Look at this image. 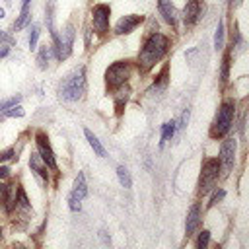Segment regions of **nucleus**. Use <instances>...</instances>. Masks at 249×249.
<instances>
[{"label": "nucleus", "mask_w": 249, "mask_h": 249, "mask_svg": "<svg viewBox=\"0 0 249 249\" xmlns=\"http://www.w3.org/2000/svg\"><path fill=\"white\" fill-rule=\"evenodd\" d=\"M165 51H167V37L161 35V33H152V35L146 39V43H144V47H142V51H140V54H138V64H140V68H142V70L152 68V66L165 54Z\"/></svg>", "instance_id": "obj_1"}, {"label": "nucleus", "mask_w": 249, "mask_h": 249, "mask_svg": "<svg viewBox=\"0 0 249 249\" xmlns=\"http://www.w3.org/2000/svg\"><path fill=\"white\" fill-rule=\"evenodd\" d=\"M86 91V76H84V68L74 70L72 74H68L62 84H60V97L66 101H78L84 97Z\"/></svg>", "instance_id": "obj_2"}, {"label": "nucleus", "mask_w": 249, "mask_h": 249, "mask_svg": "<svg viewBox=\"0 0 249 249\" xmlns=\"http://www.w3.org/2000/svg\"><path fill=\"white\" fill-rule=\"evenodd\" d=\"M233 109H235V107H233V103H231V101L222 103V107L218 109V115H216V119H214L212 130H210V134H212L214 138L224 136V134L230 130L231 121H233Z\"/></svg>", "instance_id": "obj_3"}, {"label": "nucleus", "mask_w": 249, "mask_h": 249, "mask_svg": "<svg viewBox=\"0 0 249 249\" xmlns=\"http://www.w3.org/2000/svg\"><path fill=\"white\" fill-rule=\"evenodd\" d=\"M130 76V64L128 62H115L107 68V84L111 88H117V86H123Z\"/></svg>", "instance_id": "obj_4"}, {"label": "nucleus", "mask_w": 249, "mask_h": 249, "mask_svg": "<svg viewBox=\"0 0 249 249\" xmlns=\"http://www.w3.org/2000/svg\"><path fill=\"white\" fill-rule=\"evenodd\" d=\"M218 167H220L218 160H208L204 163L202 175H200V189H198L200 195H206L216 185V181H218Z\"/></svg>", "instance_id": "obj_5"}, {"label": "nucleus", "mask_w": 249, "mask_h": 249, "mask_svg": "<svg viewBox=\"0 0 249 249\" xmlns=\"http://www.w3.org/2000/svg\"><path fill=\"white\" fill-rule=\"evenodd\" d=\"M233 161H235V140L233 138H228L224 140L222 148H220V165H222V171L224 175H228L233 167Z\"/></svg>", "instance_id": "obj_6"}, {"label": "nucleus", "mask_w": 249, "mask_h": 249, "mask_svg": "<svg viewBox=\"0 0 249 249\" xmlns=\"http://www.w3.org/2000/svg\"><path fill=\"white\" fill-rule=\"evenodd\" d=\"M109 14H111V10H109L107 4L93 6V10H91V23H93V29L97 33H105L109 29Z\"/></svg>", "instance_id": "obj_7"}, {"label": "nucleus", "mask_w": 249, "mask_h": 249, "mask_svg": "<svg viewBox=\"0 0 249 249\" xmlns=\"http://www.w3.org/2000/svg\"><path fill=\"white\" fill-rule=\"evenodd\" d=\"M72 43H74V29H72V25H68L62 31V39L56 43V56L66 58L72 53Z\"/></svg>", "instance_id": "obj_8"}, {"label": "nucleus", "mask_w": 249, "mask_h": 249, "mask_svg": "<svg viewBox=\"0 0 249 249\" xmlns=\"http://www.w3.org/2000/svg\"><path fill=\"white\" fill-rule=\"evenodd\" d=\"M37 148H39V156L43 158V161H45L51 169H56L54 154H53V150H51V146H49V142H47V138H45V134H43V132H39V134H37Z\"/></svg>", "instance_id": "obj_9"}, {"label": "nucleus", "mask_w": 249, "mask_h": 249, "mask_svg": "<svg viewBox=\"0 0 249 249\" xmlns=\"http://www.w3.org/2000/svg\"><path fill=\"white\" fill-rule=\"evenodd\" d=\"M140 21H142V16H136V14H132V16H124V18H121V19L117 21V25H115V33H119V35H123V33H130Z\"/></svg>", "instance_id": "obj_10"}, {"label": "nucleus", "mask_w": 249, "mask_h": 249, "mask_svg": "<svg viewBox=\"0 0 249 249\" xmlns=\"http://www.w3.org/2000/svg\"><path fill=\"white\" fill-rule=\"evenodd\" d=\"M198 14H200V2L198 0H189L185 10H183V19L187 25H193L196 19H198Z\"/></svg>", "instance_id": "obj_11"}, {"label": "nucleus", "mask_w": 249, "mask_h": 249, "mask_svg": "<svg viewBox=\"0 0 249 249\" xmlns=\"http://www.w3.org/2000/svg\"><path fill=\"white\" fill-rule=\"evenodd\" d=\"M200 224V214H198V204H193L191 210H189V216H187V222H185V231L187 235H191Z\"/></svg>", "instance_id": "obj_12"}, {"label": "nucleus", "mask_w": 249, "mask_h": 249, "mask_svg": "<svg viewBox=\"0 0 249 249\" xmlns=\"http://www.w3.org/2000/svg\"><path fill=\"white\" fill-rule=\"evenodd\" d=\"M86 195H88L86 177H84V173H78V177H76V181H74V189H72V193H70V198H74V200H82Z\"/></svg>", "instance_id": "obj_13"}, {"label": "nucleus", "mask_w": 249, "mask_h": 249, "mask_svg": "<svg viewBox=\"0 0 249 249\" xmlns=\"http://www.w3.org/2000/svg\"><path fill=\"white\" fill-rule=\"evenodd\" d=\"M158 6H160V12H161L163 19L167 23H175V8H173L171 0H158Z\"/></svg>", "instance_id": "obj_14"}, {"label": "nucleus", "mask_w": 249, "mask_h": 249, "mask_svg": "<svg viewBox=\"0 0 249 249\" xmlns=\"http://www.w3.org/2000/svg\"><path fill=\"white\" fill-rule=\"evenodd\" d=\"M29 165L43 177V179H47V163L43 161V158L39 156V154H31V160H29Z\"/></svg>", "instance_id": "obj_15"}, {"label": "nucleus", "mask_w": 249, "mask_h": 249, "mask_svg": "<svg viewBox=\"0 0 249 249\" xmlns=\"http://www.w3.org/2000/svg\"><path fill=\"white\" fill-rule=\"evenodd\" d=\"M84 134H86V138H88V142H89V146L93 148V152H95L97 156H101V158H103V156H105V148L101 146V142L97 140V136H95V134H93L91 130H88V128L84 130Z\"/></svg>", "instance_id": "obj_16"}, {"label": "nucleus", "mask_w": 249, "mask_h": 249, "mask_svg": "<svg viewBox=\"0 0 249 249\" xmlns=\"http://www.w3.org/2000/svg\"><path fill=\"white\" fill-rule=\"evenodd\" d=\"M117 175H119V181H121V185H123L124 189H130V187H132L130 173H128V169H126L124 165H119V167H117Z\"/></svg>", "instance_id": "obj_17"}, {"label": "nucleus", "mask_w": 249, "mask_h": 249, "mask_svg": "<svg viewBox=\"0 0 249 249\" xmlns=\"http://www.w3.org/2000/svg\"><path fill=\"white\" fill-rule=\"evenodd\" d=\"M49 60H51V47H49V45H43L41 51H39V58H37L39 68H47Z\"/></svg>", "instance_id": "obj_18"}, {"label": "nucleus", "mask_w": 249, "mask_h": 249, "mask_svg": "<svg viewBox=\"0 0 249 249\" xmlns=\"http://www.w3.org/2000/svg\"><path fill=\"white\" fill-rule=\"evenodd\" d=\"M173 134H175V121H169V123H165L161 126V140H160V144H163L165 140H169Z\"/></svg>", "instance_id": "obj_19"}, {"label": "nucleus", "mask_w": 249, "mask_h": 249, "mask_svg": "<svg viewBox=\"0 0 249 249\" xmlns=\"http://www.w3.org/2000/svg\"><path fill=\"white\" fill-rule=\"evenodd\" d=\"M224 47V21H220L218 23V27H216V33H214V49H222Z\"/></svg>", "instance_id": "obj_20"}, {"label": "nucleus", "mask_w": 249, "mask_h": 249, "mask_svg": "<svg viewBox=\"0 0 249 249\" xmlns=\"http://www.w3.org/2000/svg\"><path fill=\"white\" fill-rule=\"evenodd\" d=\"M27 19H29V8H21V14H19V18L16 19V23H14V29H16V31L23 29V25L27 23Z\"/></svg>", "instance_id": "obj_21"}, {"label": "nucleus", "mask_w": 249, "mask_h": 249, "mask_svg": "<svg viewBox=\"0 0 249 249\" xmlns=\"http://www.w3.org/2000/svg\"><path fill=\"white\" fill-rule=\"evenodd\" d=\"M208 239H210V231H200V235H198V239H196V247L198 249H204L206 245H208Z\"/></svg>", "instance_id": "obj_22"}, {"label": "nucleus", "mask_w": 249, "mask_h": 249, "mask_svg": "<svg viewBox=\"0 0 249 249\" xmlns=\"http://www.w3.org/2000/svg\"><path fill=\"white\" fill-rule=\"evenodd\" d=\"M37 37H39V27L33 25V27H31V35H29V49H35V45H37Z\"/></svg>", "instance_id": "obj_23"}, {"label": "nucleus", "mask_w": 249, "mask_h": 249, "mask_svg": "<svg viewBox=\"0 0 249 249\" xmlns=\"http://www.w3.org/2000/svg\"><path fill=\"white\" fill-rule=\"evenodd\" d=\"M18 101H19V97H10V99L2 101V103H0V113H2V111H6V109H8V107H12V105H18Z\"/></svg>", "instance_id": "obj_24"}, {"label": "nucleus", "mask_w": 249, "mask_h": 249, "mask_svg": "<svg viewBox=\"0 0 249 249\" xmlns=\"http://www.w3.org/2000/svg\"><path fill=\"white\" fill-rule=\"evenodd\" d=\"M8 117H23V109L19 105H12V111L6 113Z\"/></svg>", "instance_id": "obj_25"}, {"label": "nucleus", "mask_w": 249, "mask_h": 249, "mask_svg": "<svg viewBox=\"0 0 249 249\" xmlns=\"http://www.w3.org/2000/svg\"><path fill=\"white\" fill-rule=\"evenodd\" d=\"M224 195H226V193H224L222 189H220V191H216V193H214V196L210 198V202H208V204H210V206H214L218 200H222V198H224Z\"/></svg>", "instance_id": "obj_26"}, {"label": "nucleus", "mask_w": 249, "mask_h": 249, "mask_svg": "<svg viewBox=\"0 0 249 249\" xmlns=\"http://www.w3.org/2000/svg\"><path fill=\"white\" fill-rule=\"evenodd\" d=\"M14 156V150L10 148V150H6V152H0V161H4V160H10Z\"/></svg>", "instance_id": "obj_27"}, {"label": "nucleus", "mask_w": 249, "mask_h": 249, "mask_svg": "<svg viewBox=\"0 0 249 249\" xmlns=\"http://www.w3.org/2000/svg\"><path fill=\"white\" fill-rule=\"evenodd\" d=\"M10 175V169L6 165H0V179H6Z\"/></svg>", "instance_id": "obj_28"}, {"label": "nucleus", "mask_w": 249, "mask_h": 249, "mask_svg": "<svg viewBox=\"0 0 249 249\" xmlns=\"http://www.w3.org/2000/svg\"><path fill=\"white\" fill-rule=\"evenodd\" d=\"M2 41H6V43H12V37H10V35H6L4 31H0V43H2Z\"/></svg>", "instance_id": "obj_29"}, {"label": "nucleus", "mask_w": 249, "mask_h": 249, "mask_svg": "<svg viewBox=\"0 0 249 249\" xmlns=\"http://www.w3.org/2000/svg\"><path fill=\"white\" fill-rule=\"evenodd\" d=\"M4 191H6V187H4V185H2V181H0V193H4Z\"/></svg>", "instance_id": "obj_30"}, {"label": "nucleus", "mask_w": 249, "mask_h": 249, "mask_svg": "<svg viewBox=\"0 0 249 249\" xmlns=\"http://www.w3.org/2000/svg\"><path fill=\"white\" fill-rule=\"evenodd\" d=\"M2 18H4V10L0 8V19H2Z\"/></svg>", "instance_id": "obj_31"}, {"label": "nucleus", "mask_w": 249, "mask_h": 249, "mask_svg": "<svg viewBox=\"0 0 249 249\" xmlns=\"http://www.w3.org/2000/svg\"><path fill=\"white\" fill-rule=\"evenodd\" d=\"M0 235H2V233H0Z\"/></svg>", "instance_id": "obj_32"}]
</instances>
